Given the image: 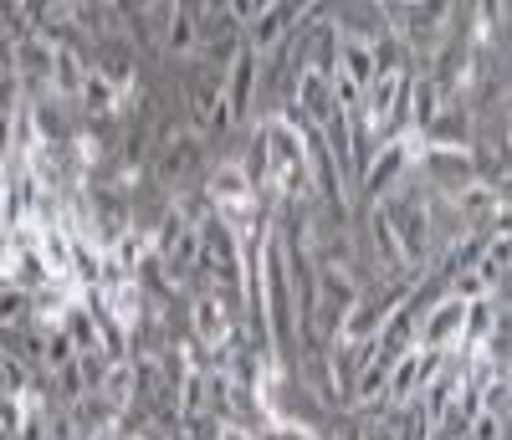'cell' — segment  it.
<instances>
[{
    "instance_id": "obj_10",
    "label": "cell",
    "mask_w": 512,
    "mask_h": 440,
    "mask_svg": "<svg viewBox=\"0 0 512 440\" xmlns=\"http://www.w3.org/2000/svg\"><path fill=\"white\" fill-rule=\"evenodd\" d=\"M164 52L169 57H195L200 52V21H205V6H169L164 11Z\"/></svg>"
},
{
    "instance_id": "obj_7",
    "label": "cell",
    "mask_w": 512,
    "mask_h": 440,
    "mask_svg": "<svg viewBox=\"0 0 512 440\" xmlns=\"http://www.w3.org/2000/svg\"><path fill=\"white\" fill-rule=\"evenodd\" d=\"M292 118L303 123V128H313V134H323V128L338 118V103H333V93H328V77H318V72H297V103H292Z\"/></svg>"
},
{
    "instance_id": "obj_17",
    "label": "cell",
    "mask_w": 512,
    "mask_h": 440,
    "mask_svg": "<svg viewBox=\"0 0 512 440\" xmlns=\"http://www.w3.org/2000/svg\"><path fill=\"white\" fill-rule=\"evenodd\" d=\"M31 389V369L11 354V348H0V394H26Z\"/></svg>"
},
{
    "instance_id": "obj_20",
    "label": "cell",
    "mask_w": 512,
    "mask_h": 440,
    "mask_svg": "<svg viewBox=\"0 0 512 440\" xmlns=\"http://www.w3.org/2000/svg\"><path fill=\"white\" fill-rule=\"evenodd\" d=\"M216 440H256V430H246L241 420H221V430H216Z\"/></svg>"
},
{
    "instance_id": "obj_3",
    "label": "cell",
    "mask_w": 512,
    "mask_h": 440,
    "mask_svg": "<svg viewBox=\"0 0 512 440\" xmlns=\"http://www.w3.org/2000/svg\"><path fill=\"white\" fill-rule=\"evenodd\" d=\"M190 328H195V343L205 348V354H226L231 348V338L241 333V323L231 318V302H226V292H195V302H190Z\"/></svg>"
},
{
    "instance_id": "obj_9",
    "label": "cell",
    "mask_w": 512,
    "mask_h": 440,
    "mask_svg": "<svg viewBox=\"0 0 512 440\" xmlns=\"http://www.w3.org/2000/svg\"><path fill=\"white\" fill-rule=\"evenodd\" d=\"M195 159H200V128H185V134H175L164 144V154L154 159V180L159 185H180L185 174L195 169Z\"/></svg>"
},
{
    "instance_id": "obj_21",
    "label": "cell",
    "mask_w": 512,
    "mask_h": 440,
    "mask_svg": "<svg viewBox=\"0 0 512 440\" xmlns=\"http://www.w3.org/2000/svg\"><path fill=\"white\" fill-rule=\"evenodd\" d=\"M6 77H11V41L0 47V82H6Z\"/></svg>"
},
{
    "instance_id": "obj_4",
    "label": "cell",
    "mask_w": 512,
    "mask_h": 440,
    "mask_svg": "<svg viewBox=\"0 0 512 440\" xmlns=\"http://www.w3.org/2000/svg\"><path fill=\"white\" fill-rule=\"evenodd\" d=\"M461 323H466V302L441 292L425 313L415 318V348H431V354H456L461 348Z\"/></svg>"
},
{
    "instance_id": "obj_18",
    "label": "cell",
    "mask_w": 512,
    "mask_h": 440,
    "mask_svg": "<svg viewBox=\"0 0 512 440\" xmlns=\"http://www.w3.org/2000/svg\"><path fill=\"white\" fill-rule=\"evenodd\" d=\"M466 440H507V415H497V410H477V420L466 425Z\"/></svg>"
},
{
    "instance_id": "obj_12",
    "label": "cell",
    "mask_w": 512,
    "mask_h": 440,
    "mask_svg": "<svg viewBox=\"0 0 512 440\" xmlns=\"http://www.w3.org/2000/svg\"><path fill=\"white\" fill-rule=\"evenodd\" d=\"M98 400H103L113 415H123L128 405L139 400V369H134V359L108 364V374H103V384H98Z\"/></svg>"
},
{
    "instance_id": "obj_15",
    "label": "cell",
    "mask_w": 512,
    "mask_h": 440,
    "mask_svg": "<svg viewBox=\"0 0 512 440\" xmlns=\"http://www.w3.org/2000/svg\"><path fill=\"white\" fill-rule=\"evenodd\" d=\"M62 333H67V343H72V354H103V348H98V328H93V313H88L82 302L67 307Z\"/></svg>"
},
{
    "instance_id": "obj_23",
    "label": "cell",
    "mask_w": 512,
    "mask_h": 440,
    "mask_svg": "<svg viewBox=\"0 0 512 440\" xmlns=\"http://www.w3.org/2000/svg\"><path fill=\"white\" fill-rule=\"evenodd\" d=\"M134 440H159V435H134Z\"/></svg>"
},
{
    "instance_id": "obj_24",
    "label": "cell",
    "mask_w": 512,
    "mask_h": 440,
    "mask_svg": "<svg viewBox=\"0 0 512 440\" xmlns=\"http://www.w3.org/2000/svg\"><path fill=\"white\" fill-rule=\"evenodd\" d=\"M0 440H11V435H6V425H0Z\"/></svg>"
},
{
    "instance_id": "obj_22",
    "label": "cell",
    "mask_w": 512,
    "mask_h": 440,
    "mask_svg": "<svg viewBox=\"0 0 512 440\" xmlns=\"http://www.w3.org/2000/svg\"><path fill=\"white\" fill-rule=\"evenodd\" d=\"M88 440H128V435H118V430H98V435H88Z\"/></svg>"
},
{
    "instance_id": "obj_8",
    "label": "cell",
    "mask_w": 512,
    "mask_h": 440,
    "mask_svg": "<svg viewBox=\"0 0 512 440\" xmlns=\"http://www.w3.org/2000/svg\"><path fill=\"white\" fill-rule=\"evenodd\" d=\"M226 87V103H231V113H236V123L251 113V98H256V82H262V57H256L246 41H241V52L231 57V67H226V77H221Z\"/></svg>"
},
{
    "instance_id": "obj_11",
    "label": "cell",
    "mask_w": 512,
    "mask_h": 440,
    "mask_svg": "<svg viewBox=\"0 0 512 440\" xmlns=\"http://www.w3.org/2000/svg\"><path fill=\"white\" fill-rule=\"evenodd\" d=\"M82 77H88V62H82V57L72 52V41H57V52H52V72H47L52 98L77 103V93H82Z\"/></svg>"
},
{
    "instance_id": "obj_13",
    "label": "cell",
    "mask_w": 512,
    "mask_h": 440,
    "mask_svg": "<svg viewBox=\"0 0 512 440\" xmlns=\"http://www.w3.org/2000/svg\"><path fill=\"white\" fill-rule=\"evenodd\" d=\"M369 246H374V261L384 272H405L400 261V236L390 226V215H384V205H369Z\"/></svg>"
},
{
    "instance_id": "obj_6",
    "label": "cell",
    "mask_w": 512,
    "mask_h": 440,
    "mask_svg": "<svg viewBox=\"0 0 512 440\" xmlns=\"http://www.w3.org/2000/svg\"><path fill=\"white\" fill-rule=\"evenodd\" d=\"M328 77H344L349 87H359V98H364V87L379 77V47L354 31L338 36V47H333V72Z\"/></svg>"
},
{
    "instance_id": "obj_19",
    "label": "cell",
    "mask_w": 512,
    "mask_h": 440,
    "mask_svg": "<svg viewBox=\"0 0 512 440\" xmlns=\"http://www.w3.org/2000/svg\"><path fill=\"white\" fill-rule=\"evenodd\" d=\"M77 374H82V389L98 394V384H103V374H108V359H103V354H77Z\"/></svg>"
},
{
    "instance_id": "obj_14",
    "label": "cell",
    "mask_w": 512,
    "mask_h": 440,
    "mask_svg": "<svg viewBox=\"0 0 512 440\" xmlns=\"http://www.w3.org/2000/svg\"><path fill=\"white\" fill-rule=\"evenodd\" d=\"M77 103L88 108L93 118H118V93H113V82L98 72V67H88V77H82V93H77Z\"/></svg>"
},
{
    "instance_id": "obj_1",
    "label": "cell",
    "mask_w": 512,
    "mask_h": 440,
    "mask_svg": "<svg viewBox=\"0 0 512 440\" xmlns=\"http://www.w3.org/2000/svg\"><path fill=\"white\" fill-rule=\"evenodd\" d=\"M262 292H267V343L292 338V267H287V246L272 220L262 236Z\"/></svg>"
},
{
    "instance_id": "obj_2",
    "label": "cell",
    "mask_w": 512,
    "mask_h": 440,
    "mask_svg": "<svg viewBox=\"0 0 512 440\" xmlns=\"http://www.w3.org/2000/svg\"><path fill=\"white\" fill-rule=\"evenodd\" d=\"M420 134H395V139H384L374 154H369V164H364V200L374 205V200H384L390 195L405 174L420 164Z\"/></svg>"
},
{
    "instance_id": "obj_5",
    "label": "cell",
    "mask_w": 512,
    "mask_h": 440,
    "mask_svg": "<svg viewBox=\"0 0 512 440\" xmlns=\"http://www.w3.org/2000/svg\"><path fill=\"white\" fill-rule=\"evenodd\" d=\"M308 16H313V6H262V16H256V21L246 26V36H241V41H246V47L267 62V57H277V47H282V41H287L297 26H303Z\"/></svg>"
},
{
    "instance_id": "obj_16",
    "label": "cell",
    "mask_w": 512,
    "mask_h": 440,
    "mask_svg": "<svg viewBox=\"0 0 512 440\" xmlns=\"http://www.w3.org/2000/svg\"><path fill=\"white\" fill-rule=\"evenodd\" d=\"M31 318V292L21 287H0V333H11L16 323Z\"/></svg>"
}]
</instances>
